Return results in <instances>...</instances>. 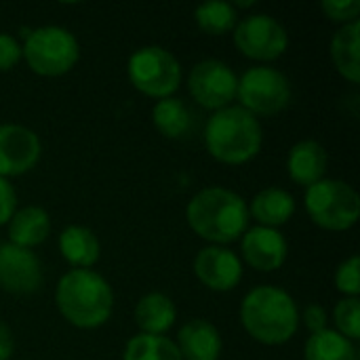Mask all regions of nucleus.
<instances>
[{"mask_svg":"<svg viewBox=\"0 0 360 360\" xmlns=\"http://www.w3.org/2000/svg\"><path fill=\"white\" fill-rule=\"evenodd\" d=\"M192 232L217 247L234 243L247 232L249 207L245 198L226 188H205L186 207Z\"/></svg>","mask_w":360,"mask_h":360,"instance_id":"f257e3e1","label":"nucleus"},{"mask_svg":"<svg viewBox=\"0 0 360 360\" xmlns=\"http://www.w3.org/2000/svg\"><path fill=\"white\" fill-rule=\"evenodd\" d=\"M240 323L255 342L264 346H283L300 327L297 304L285 289L262 285L245 295Z\"/></svg>","mask_w":360,"mask_h":360,"instance_id":"f03ea898","label":"nucleus"},{"mask_svg":"<svg viewBox=\"0 0 360 360\" xmlns=\"http://www.w3.org/2000/svg\"><path fill=\"white\" fill-rule=\"evenodd\" d=\"M55 304L70 325L78 329H97L112 316L114 293L101 274L93 270H70L57 285Z\"/></svg>","mask_w":360,"mask_h":360,"instance_id":"7ed1b4c3","label":"nucleus"},{"mask_svg":"<svg viewBox=\"0 0 360 360\" xmlns=\"http://www.w3.org/2000/svg\"><path fill=\"white\" fill-rule=\"evenodd\" d=\"M264 143L259 120L240 105L217 110L205 129L209 154L224 165H245L253 160Z\"/></svg>","mask_w":360,"mask_h":360,"instance_id":"20e7f679","label":"nucleus"},{"mask_svg":"<svg viewBox=\"0 0 360 360\" xmlns=\"http://www.w3.org/2000/svg\"><path fill=\"white\" fill-rule=\"evenodd\" d=\"M304 205L312 221L329 232L350 230L360 215V196L356 190L340 179H321L306 188Z\"/></svg>","mask_w":360,"mask_h":360,"instance_id":"39448f33","label":"nucleus"},{"mask_svg":"<svg viewBox=\"0 0 360 360\" xmlns=\"http://www.w3.org/2000/svg\"><path fill=\"white\" fill-rule=\"evenodd\" d=\"M21 57H25L34 74L53 78L68 74L76 65L80 46L70 30L59 25H44L25 34Z\"/></svg>","mask_w":360,"mask_h":360,"instance_id":"423d86ee","label":"nucleus"},{"mask_svg":"<svg viewBox=\"0 0 360 360\" xmlns=\"http://www.w3.org/2000/svg\"><path fill=\"white\" fill-rule=\"evenodd\" d=\"M131 84L154 99L171 97L181 82V65L173 53L162 46H141L129 57Z\"/></svg>","mask_w":360,"mask_h":360,"instance_id":"0eeeda50","label":"nucleus"},{"mask_svg":"<svg viewBox=\"0 0 360 360\" xmlns=\"http://www.w3.org/2000/svg\"><path fill=\"white\" fill-rule=\"evenodd\" d=\"M240 108L257 116H274L283 112L291 101V84L283 72L270 65L249 68L236 86Z\"/></svg>","mask_w":360,"mask_h":360,"instance_id":"6e6552de","label":"nucleus"},{"mask_svg":"<svg viewBox=\"0 0 360 360\" xmlns=\"http://www.w3.org/2000/svg\"><path fill=\"white\" fill-rule=\"evenodd\" d=\"M234 44L249 59L272 61L287 51L289 36L287 30L274 17L259 13V15H249L236 23Z\"/></svg>","mask_w":360,"mask_h":360,"instance_id":"1a4fd4ad","label":"nucleus"},{"mask_svg":"<svg viewBox=\"0 0 360 360\" xmlns=\"http://www.w3.org/2000/svg\"><path fill=\"white\" fill-rule=\"evenodd\" d=\"M238 78L234 70L219 59L196 63L188 76V91L207 110H224L236 97Z\"/></svg>","mask_w":360,"mask_h":360,"instance_id":"9d476101","label":"nucleus"},{"mask_svg":"<svg viewBox=\"0 0 360 360\" xmlns=\"http://www.w3.org/2000/svg\"><path fill=\"white\" fill-rule=\"evenodd\" d=\"M42 264L32 249L0 247V289L11 295H32L42 287Z\"/></svg>","mask_w":360,"mask_h":360,"instance_id":"9b49d317","label":"nucleus"},{"mask_svg":"<svg viewBox=\"0 0 360 360\" xmlns=\"http://www.w3.org/2000/svg\"><path fill=\"white\" fill-rule=\"evenodd\" d=\"M38 135L21 124H0V177H17L27 173L40 160Z\"/></svg>","mask_w":360,"mask_h":360,"instance_id":"f8f14e48","label":"nucleus"},{"mask_svg":"<svg viewBox=\"0 0 360 360\" xmlns=\"http://www.w3.org/2000/svg\"><path fill=\"white\" fill-rule=\"evenodd\" d=\"M194 272L198 281L211 291H232L243 278L240 257L226 247H205L194 259Z\"/></svg>","mask_w":360,"mask_h":360,"instance_id":"ddd939ff","label":"nucleus"},{"mask_svg":"<svg viewBox=\"0 0 360 360\" xmlns=\"http://www.w3.org/2000/svg\"><path fill=\"white\" fill-rule=\"evenodd\" d=\"M243 259L259 272H274L287 262L289 245L281 230L274 228H251L243 234Z\"/></svg>","mask_w":360,"mask_h":360,"instance_id":"4468645a","label":"nucleus"},{"mask_svg":"<svg viewBox=\"0 0 360 360\" xmlns=\"http://www.w3.org/2000/svg\"><path fill=\"white\" fill-rule=\"evenodd\" d=\"M177 350L181 360H219L221 356V335L205 319L188 321L177 333Z\"/></svg>","mask_w":360,"mask_h":360,"instance_id":"2eb2a0df","label":"nucleus"},{"mask_svg":"<svg viewBox=\"0 0 360 360\" xmlns=\"http://www.w3.org/2000/svg\"><path fill=\"white\" fill-rule=\"evenodd\" d=\"M327 150L312 139H304L295 143L287 156V173L300 186H314L316 181L325 179L327 173Z\"/></svg>","mask_w":360,"mask_h":360,"instance_id":"dca6fc26","label":"nucleus"},{"mask_svg":"<svg viewBox=\"0 0 360 360\" xmlns=\"http://www.w3.org/2000/svg\"><path fill=\"white\" fill-rule=\"evenodd\" d=\"M295 213V200L293 196L283 188H266L257 192L251 200L249 215L259 221L264 228L278 230L285 226Z\"/></svg>","mask_w":360,"mask_h":360,"instance_id":"f3484780","label":"nucleus"},{"mask_svg":"<svg viewBox=\"0 0 360 360\" xmlns=\"http://www.w3.org/2000/svg\"><path fill=\"white\" fill-rule=\"evenodd\" d=\"M59 251L74 270H89L97 264L101 247L97 236L84 226H68L59 234Z\"/></svg>","mask_w":360,"mask_h":360,"instance_id":"a211bd4d","label":"nucleus"},{"mask_svg":"<svg viewBox=\"0 0 360 360\" xmlns=\"http://www.w3.org/2000/svg\"><path fill=\"white\" fill-rule=\"evenodd\" d=\"M177 319L171 297L165 293H148L135 306V323L146 335H165Z\"/></svg>","mask_w":360,"mask_h":360,"instance_id":"6ab92c4d","label":"nucleus"},{"mask_svg":"<svg viewBox=\"0 0 360 360\" xmlns=\"http://www.w3.org/2000/svg\"><path fill=\"white\" fill-rule=\"evenodd\" d=\"M51 232L49 213L40 207H23L13 213L8 221V238L11 245L32 249L46 240Z\"/></svg>","mask_w":360,"mask_h":360,"instance_id":"aec40b11","label":"nucleus"},{"mask_svg":"<svg viewBox=\"0 0 360 360\" xmlns=\"http://www.w3.org/2000/svg\"><path fill=\"white\" fill-rule=\"evenodd\" d=\"M359 32L360 23L352 21L335 32L331 40V59L338 68V72L356 84L360 80V63H359Z\"/></svg>","mask_w":360,"mask_h":360,"instance_id":"412c9836","label":"nucleus"},{"mask_svg":"<svg viewBox=\"0 0 360 360\" xmlns=\"http://www.w3.org/2000/svg\"><path fill=\"white\" fill-rule=\"evenodd\" d=\"M306 360H359V352L354 342L344 338L333 329H323L312 333L304 346Z\"/></svg>","mask_w":360,"mask_h":360,"instance_id":"4be33fe9","label":"nucleus"},{"mask_svg":"<svg viewBox=\"0 0 360 360\" xmlns=\"http://www.w3.org/2000/svg\"><path fill=\"white\" fill-rule=\"evenodd\" d=\"M152 122L158 129V133H162L165 137L179 139L181 135L188 133L192 124V116L181 99L167 97V99H158V103L152 108Z\"/></svg>","mask_w":360,"mask_h":360,"instance_id":"5701e85b","label":"nucleus"},{"mask_svg":"<svg viewBox=\"0 0 360 360\" xmlns=\"http://www.w3.org/2000/svg\"><path fill=\"white\" fill-rule=\"evenodd\" d=\"M122 360H181V354L173 340L139 333L129 340Z\"/></svg>","mask_w":360,"mask_h":360,"instance_id":"b1692460","label":"nucleus"},{"mask_svg":"<svg viewBox=\"0 0 360 360\" xmlns=\"http://www.w3.org/2000/svg\"><path fill=\"white\" fill-rule=\"evenodd\" d=\"M196 25L209 36H224L238 23V13L230 2H205L194 11Z\"/></svg>","mask_w":360,"mask_h":360,"instance_id":"393cba45","label":"nucleus"},{"mask_svg":"<svg viewBox=\"0 0 360 360\" xmlns=\"http://www.w3.org/2000/svg\"><path fill=\"white\" fill-rule=\"evenodd\" d=\"M335 331L342 333L344 338H348L350 342L360 340V302L359 297H344L342 302H338L335 312Z\"/></svg>","mask_w":360,"mask_h":360,"instance_id":"a878e982","label":"nucleus"},{"mask_svg":"<svg viewBox=\"0 0 360 360\" xmlns=\"http://www.w3.org/2000/svg\"><path fill=\"white\" fill-rule=\"evenodd\" d=\"M335 287L340 293L348 297H359L360 293V259L359 255H352L344 264H340L335 272Z\"/></svg>","mask_w":360,"mask_h":360,"instance_id":"bb28decb","label":"nucleus"},{"mask_svg":"<svg viewBox=\"0 0 360 360\" xmlns=\"http://www.w3.org/2000/svg\"><path fill=\"white\" fill-rule=\"evenodd\" d=\"M321 11L335 23H352L359 21L360 0H323Z\"/></svg>","mask_w":360,"mask_h":360,"instance_id":"cd10ccee","label":"nucleus"},{"mask_svg":"<svg viewBox=\"0 0 360 360\" xmlns=\"http://www.w3.org/2000/svg\"><path fill=\"white\" fill-rule=\"evenodd\" d=\"M21 59V44L8 36L0 32V72H8L13 70Z\"/></svg>","mask_w":360,"mask_h":360,"instance_id":"c85d7f7f","label":"nucleus"},{"mask_svg":"<svg viewBox=\"0 0 360 360\" xmlns=\"http://www.w3.org/2000/svg\"><path fill=\"white\" fill-rule=\"evenodd\" d=\"M15 207H17V194L13 186L8 184V179L0 177V226L11 221Z\"/></svg>","mask_w":360,"mask_h":360,"instance_id":"c756f323","label":"nucleus"},{"mask_svg":"<svg viewBox=\"0 0 360 360\" xmlns=\"http://www.w3.org/2000/svg\"><path fill=\"white\" fill-rule=\"evenodd\" d=\"M304 325H306V329L310 331V333H319V331H323V329H327V312H325V308L323 306H319V304H312V306H308L306 310H304Z\"/></svg>","mask_w":360,"mask_h":360,"instance_id":"7c9ffc66","label":"nucleus"},{"mask_svg":"<svg viewBox=\"0 0 360 360\" xmlns=\"http://www.w3.org/2000/svg\"><path fill=\"white\" fill-rule=\"evenodd\" d=\"M15 350V342H13V333L11 329L0 321V360H8Z\"/></svg>","mask_w":360,"mask_h":360,"instance_id":"2f4dec72","label":"nucleus"}]
</instances>
